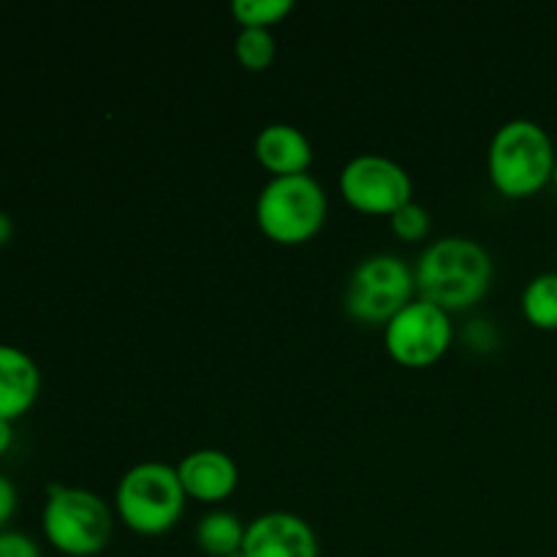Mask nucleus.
<instances>
[{
	"instance_id": "obj_2",
	"label": "nucleus",
	"mask_w": 557,
	"mask_h": 557,
	"mask_svg": "<svg viewBox=\"0 0 557 557\" xmlns=\"http://www.w3.org/2000/svg\"><path fill=\"white\" fill-rule=\"evenodd\" d=\"M557 163L547 128L533 120L517 117L500 125L487 147L490 183L509 199H528L553 183Z\"/></svg>"
},
{
	"instance_id": "obj_17",
	"label": "nucleus",
	"mask_w": 557,
	"mask_h": 557,
	"mask_svg": "<svg viewBox=\"0 0 557 557\" xmlns=\"http://www.w3.org/2000/svg\"><path fill=\"white\" fill-rule=\"evenodd\" d=\"M389 223L397 239H403V243H422V239H428L430 228H433V215L419 201H408L395 215H389Z\"/></svg>"
},
{
	"instance_id": "obj_13",
	"label": "nucleus",
	"mask_w": 557,
	"mask_h": 557,
	"mask_svg": "<svg viewBox=\"0 0 557 557\" xmlns=\"http://www.w3.org/2000/svg\"><path fill=\"white\" fill-rule=\"evenodd\" d=\"M245 528L248 525H243L237 515L215 509L201 517L199 525H196V544L210 557H232L243 549Z\"/></svg>"
},
{
	"instance_id": "obj_19",
	"label": "nucleus",
	"mask_w": 557,
	"mask_h": 557,
	"mask_svg": "<svg viewBox=\"0 0 557 557\" xmlns=\"http://www.w3.org/2000/svg\"><path fill=\"white\" fill-rule=\"evenodd\" d=\"M16 506H20V495H16L14 482L5 473H0V531H9V522L14 520Z\"/></svg>"
},
{
	"instance_id": "obj_5",
	"label": "nucleus",
	"mask_w": 557,
	"mask_h": 557,
	"mask_svg": "<svg viewBox=\"0 0 557 557\" xmlns=\"http://www.w3.org/2000/svg\"><path fill=\"white\" fill-rule=\"evenodd\" d=\"M324 188L310 174L272 177L256 199V223L277 245H302L326 223Z\"/></svg>"
},
{
	"instance_id": "obj_8",
	"label": "nucleus",
	"mask_w": 557,
	"mask_h": 557,
	"mask_svg": "<svg viewBox=\"0 0 557 557\" xmlns=\"http://www.w3.org/2000/svg\"><path fill=\"white\" fill-rule=\"evenodd\" d=\"M341 196L364 215H395L413 201V180L406 169L386 156L364 152L343 166Z\"/></svg>"
},
{
	"instance_id": "obj_21",
	"label": "nucleus",
	"mask_w": 557,
	"mask_h": 557,
	"mask_svg": "<svg viewBox=\"0 0 557 557\" xmlns=\"http://www.w3.org/2000/svg\"><path fill=\"white\" fill-rule=\"evenodd\" d=\"M11 237H14V221H11V218L0 210V248H3V245H9Z\"/></svg>"
},
{
	"instance_id": "obj_3",
	"label": "nucleus",
	"mask_w": 557,
	"mask_h": 557,
	"mask_svg": "<svg viewBox=\"0 0 557 557\" xmlns=\"http://www.w3.org/2000/svg\"><path fill=\"white\" fill-rule=\"evenodd\" d=\"M185 490L177 466L169 462H139L120 476L114 490V509L139 536H163L180 522L185 511Z\"/></svg>"
},
{
	"instance_id": "obj_6",
	"label": "nucleus",
	"mask_w": 557,
	"mask_h": 557,
	"mask_svg": "<svg viewBox=\"0 0 557 557\" xmlns=\"http://www.w3.org/2000/svg\"><path fill=\"white\" fill-rule=\"evenodd\" d=\"M417 281L406 259L395 253H375L359 261L346 286V310L362 324H386L408 302H413Z\"/></svg>"
},
{
	"instance_id": "obj_23",
	"label": "nucleus",
	"mask_w": 557,
	"mask_h": 557,
	"mask_svg": "<svg viewBox=\"0 0 557 557\" xmlns=\"http://www.w3.org/2000/svg\"><path fill=\"white\" fill-rule=\"evenodd\" d=\"M232 557H245V555H243V549H239V553H237V555H232Z\"/></svg>"
},
{
	"instance_id": "obj_10",
	"label": "nucleus",
	"mask_w": 557,
	"mask_h": 557,
	"mask_svg": "<svg viewBox=\"0 0 557 557\" xmlns=\"http://www.w3.org/2000/svg\"><path fill=\"white\" fill-rule=\"evenodd\" d=\"M177 473L185 495L199 504H221L239 484L237 462L221 449L190 451L177 462Z\"/></svg>"
},
{
	"instance_id": "obj_16",
	"label": "nucleus",
	"mask_w": 557,
	"mask_h": 557,
	"mask_svg": "<svg viewBox=\"0 0 557 557\" xmlns=\"http://www.w3.org/2000/svg\"><path fill=\"white\" fill-rule=\"evenodd\" d=\"M294 11V0H234L232 14L243 27H261L270 30L272 25L286 20Z\"/></svg>"
},
{
	"instance_id": "obj_14",
	"label": "nucleus",
	"mask_w": 557,
	"mask_h": 557,
	"mask_svg": "<svg viewBox=\"0 0 557 557\" xmlns=\"http://www.w3.org/2000/svg\"><path fill=\"white\" fill-rule=\"evenodd\" d=\"M522 313L536 330H557V272H542L522 292Z\"/></svg>"
},
{
	"instance_id": "obj_24",
	"label": "nucleus",
	"mask_w": 557,
	"mask_h": 557,
	"mask_svg": "<svg viewBox=\"0 0 557 557\" xmlns=\"http://www.w3.org/2000/svg\"><path fill=\"white\" fill-rule=\"evenodd\" d=\"M555 261H557V253H555Z\"/></svg>"
},
{
	"instance_id": "obj_15",
	"label": "nucleus",
	"mask_w": 557,
	"mask_h": 557,
	"mask_svg": "<svg viewBox=\"0 0 557 557\" xmlns=\"http://www.w3.org/2000/svg\"><path fill=\"white\" fill-rule=\"evenodd\" d=\"M234 54L243 69L267 71L277 54L275 36L272 30H261V27H239L237 38H234Z\"/></svg>"
},
{
	"instance_id": "obj_1",
	"label": "nucleus",
	"mask_w": 557,
	"mask_h": 557,
	"mask_svg": "<svg viewBox=\"0 0 557 557\" xmlns=\"http://www.w3.org/2000/svg\"><path fill=\"white\" fill-rule=\"evenodd\" d=\"M419 299L438 305L446 313L473 308L493 283V259L487 248L468 237H441L422 250L413 267Z\"/></svg>"
},
{
	"instance_id": "obj_20",
	"label": "nucleus",
	"mask_w": 557,
	"mask_h": 557,
	"mask_svg": "<svg viewBox=\"0 0 557 557\" xmlns=\"http://www.w3.org/2000/svg\"><path fill=\"white\" fill-rule=\"evenodd\" d=\"M11 444H14V422L0 419V457L11 449Z\"/></svg>"
},
{
	"instance_id": "obj_7",
	"label": "nucleus",
	"mask_w": 557,
	"mask_h": 557,
	"mask_svg": "<svg viewBox=\"0 0 557 557\" xmlns=\"http://www.w3.org/2000/svg\"><path fill=\"white\" fill-rule=\"evenodd\" d=\"M451 337H455L451 313L428 299H413L384 324L386 354L397 364L411 370L438 362L449 351Z\"/></svg>"
},
{
	"instance_id": "obj_22",
	"label": "nucleus",
	"mask_w": 557,
	"mask_h": 557,
	"mask_svg": "<svg viewBox=\"0 0 557 557\" xmlns=\"http://www.w3.org/2000/svg\"><path fill=\"white\" fill-rule=\"evenodd\" d=\"M553 185L557 188V163H555V169H553Z\"/></svg>"
},
{
	"instance_id": "obj_9",
	"label": "nucleus",
	"mask_w": 557,
	"mask_h": 557,
	"mask_svg": "<svg viewBox=\"0 0 557 557\" xmlns=\"http://www.w3.org/2000/svg\"><path fill=\"white\" fill-rule=\"evenodd\" d=\"M245 557H319V536L294 511H267L245 528Z\"/></svg>"
},
{
	"instance_id": "obj_11",
	"label": "nucleus",
	"mask_w": 557,
	"mask_h": 557,
	"mask_svg": "<svg viewBox=\"0 0 557 557\" xmlns=\"http://www.w3.org/2000/svg\"><path fill=\"white\" fill-rule=\"evenodd\" d=\"M41 395V370L36 359L11 343H0V419L16 422Z\"/></svg>"
},
{
	"instance_id": "obj_18",
	"label": "nucleus",
	"mask_w": 557,
	"mask_h": 557,
	"mask_svg": "<svg viewBox=\"0 0 557 557\" xmlns=\"http://www.w3.org/2000/svg\"><path fill=\"white\" fill-rule=\"evenodd\" d=\"M0 557H44L33 536L22 531H0Z\"/></svg>"
},
{
	"instance_id": "obj_4",
	"label": "nucleus",
	"mask_w": 557,
	"mask_h": 557,
	"mask_svg": "<svg viewBox=\"0 0 557 557\" xmlns=\"http://www.w3.org/2000/svg\"><path fill=\"white\" fill-rule=\"evenodd\" d=\"M44 539L65 557H96L112 542L114 517L101 495L49 484L41 511Z\"/></svg>"
},
{
	"instance_id": "obj_12",
	"label": "nucleus",
	"mask_w": 557,
	"mask_h": 557,
	"mask_svg": "<svg viewBox=\"0 0 557 557\" xmlns=\"http://www.w3.org/2000/svg\"><path fill=\"white\" fill-rule=\"evenodd\" d=\"M256 161L272 174V177H294L308 174L313 163V147L302 128L292 123H270L259 131L253 141Z\"/></svg>"
}]
</instances>
